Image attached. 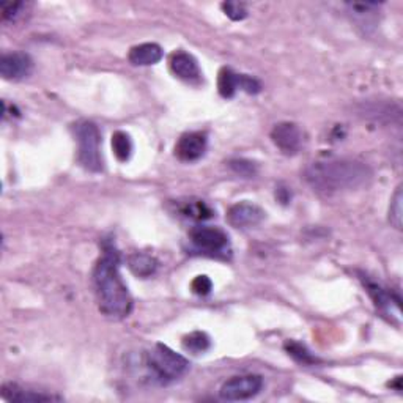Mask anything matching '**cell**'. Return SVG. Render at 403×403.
I'll return each instance as SVG.
<instances>
[{
	"instance_id": "cell-1",
	"label": "cell",
	"mask_w": 403,
	"mask_h": 403,
	"mask_svg": "<svg viewBox=\"0 0 403 403\" xmlns=\"http://www.w3.org/2000/svg\"><path fill=\"white\" fill-rule=\"evenodd\" d=\"M93 283L98 308L103 315L112 320L128 317L132 310V298L120 274V257L109 246L104 249L93 271Z\"/></svg>"
},
{
	"instance_id": "cell-2",
	"label": "cell",
	"mask_w": 403,
	"mask_h": 403,
	"mask_svg": "<svg viewBox=\"0 0 403 403\" xmlns=\"http://www.w3.org/2000/svg\"><path fill=\"white\" fill-rule=\"evenodd\" d=\"M304 178L315 191L335 194L362 188L370 182L372 170L356 159H328L310 164Z\"/></svg>"
},
{
	"instance_id": "cell-3",
	"label": "cell",
	"mask_w": 403,
	"mask_h": 403,
	"mask_svg": "<svg viewBox=\"0 0 403 403\" xmlns=\"http://www.w3.org/2000/svg\"><path fill=\"white\" fill-rule=\"evenodd\" d=\"M145 365L153 382L167 384L182 378L189 369V362L174 350L158 343L152 352L147 353Z\"/></svg>"
},
{
	"instance_id": "cell-4",
	"label": "cell",
	"mask_w": 403,
	"mask_h": 403,
	"mask_svg": "<svg viewBox=\"0 0 403 403\" xmlns=\"http://www.w3.org/2000/svg\"><path fill=\"white\" fill-rule=\"evenodd\" d=\"M74 137L78 142V159L80 166L90 172L103 170L101 134L93 122H79L74 125Z\"/></svg>"
},
{
	"instance_id": "cell-5",
	"label": "cell",
	"mask_w": 403,
	"mask_h": 403,
	"mask_svg": "<svg viewBox=\"0 0 403 403\" xmlns=\"http://www.w3.org/2000/svg\"><path fill=\"white\" fill-rule=\"evenodd\" d=\"M263 378L260 375H240L227 380L222 384L219 395L222 400L229 402H241L249 400L262 391Z\"/></svg>"
},
{
	"instance_id": "cell-6",
	"label": "cell",
	"mask_w": 403,
	"mask_h": 403,
	"mask_svg": "<svg viewBox=\"0 0 403 403\" xmlns=\"http://www.w3.org/2000/svg\"><path fill=\"white\" fill-rule=\"evenodd\" d=\"M189 238L196 248L210 256H218L224 253L229 246V236L222 229L218 227H208V226H199L191 230Z\"/></svg>"
},
{
	"instance_id": "cell-7",
	"label": "cell",
	"mask_w": 403,
	"mask_h": 403,
	"mask_svg": "<svg viewBox=\"0 0 403 403\" xmlns=\"http://www.w3.org/2000/svg\"><path fill=\"white\" fill-rule=\"evenodd\" d=\"M33 71V61L24 52H10L0 58V74L6 80H21L31 76Z\"/></svg>"
},
{
	"instance_id": "cell-8",
	"label": "cell",
	"mask_w": 403,
	"mask_h": 403,
	"mask_svg": "<svg viewBox=\"0 0 403 403\" xmlns=\"http://www.w3.org/2000/svg\"><path fill=\"white\" fill-rule=\"evenodd\" d=\"M271 139L274 145L286 155L298 153L303 145V132L300 126L290 122L276 125L271 131Z\"/></svg>"
},
{
	"instance_id": "cell-9",
	"label": "cell",
	"mask_w": 403,
	"mask_h": 403,
	"mask_svg": "<svg viewBox=\"0 0 403 403\" xmlns=\"http://www.w3.org/2000/svg\"><path fill=\"white\" fill-rule=\"evenodd\" d=\"M263 219L265 211L260 206L249 204V202H241V204L234 205L227 213V221L230 226L238 229L258 226Z\"/></svg>"
},
{
	"instance_id": "cell-10",
	"label": "cell",
	"mask_w": 403,
	"mask_h": 403,
	"mask_svg": "<svg viewBox=\"0 0 403 403\" xmlns=\"http://www.w3.org/2000/svg\"><path fill=\"white\" fill-rule=\"evenodd\" d=\"M206 136L202 132H188L180 137L175 145V155L178 159L191 162L197 161L206 150Z\"/></svg>"
},
{
	"instance_id": "cell-11",
	"label": "cell",
	"mask_w": 403,
	"mask_h": 403,
	"mask_svg": "<svg viewBox=\"0 0 403 403\" xmlns=\"http://www.w3.org/2000/svg\"><path fill=\"white\" fill-rule=\"evenodd\" d=\"M170 70L177 78H180L189 84H199L202 79V73L199 63L188 52L178 51L170 57Z\"/></svg>"
},
{
	"instance_id": "cell-12",
	"label": "cell",
	"mask_w": 403,
	"mask_h": 403,
	"mask_svg": "<svg viewBox=\"0 0 403 403\" xmlns=\"http://www.w3.org/2000/svg\"><path fill=\"white\" fill-rule=\"evenodd\" d=\"M365 288H367L369 295L372 296L373 303L378 309H382L383 312H386L387 315H395L397 318H400V308H399V300H394L392 295L384 290L383 287H380L378 283L370 282L369 279L364 282Z\"/></svg>"
},
{
	"instance_id": "cell-13",
	"label": "cell",
	"mask_w": 403,
	"mask_h": 403,
	"mask_svg": "<svg viewBox=\"0 0 403 403\" xmlns=\"http://www.w3.org/2000/svg\"><path fill=\"white\" fill-rule=\"evenodd\" d=\"M130 62L137 66H150L158 63L162 58V49L156 43H144L139 46H134L130 51Z\"/></svg>"
},
{
	"instance_id": "cell-14",
	"label": "cell",
	"mask_w": 403,
	"mask_h": 403,
	"mask_svg": "<svg viewBox=\"0 0 403 403\" xmlns=\"http://www.w3.org/2000/svg\"><path fill=\"white\" fill-rule=\"evenodd\" d=\"M2 397L9 402H49L56 397L48 394H41L31 389H24L14 383H6L2 386Z\"/></svg>"
},
{
	"instance_id": "cell-15",
	"label": "cell",
	"mask_w": 403,
	"mask_h": 403,
	"mask_svg": "<svg viewBox=\"0 0 403 403\" xmlns=\"http://www.w3.org/2000/svg\"><path fill=\"white\" fill-rule=\"evenodd\" d=\"M130 270L139 276V278H150L158 270V260H156L150 253L145 252H136L132 253L128 260Z\"/></svg>"
},
{
	"instance_id": "cell-16",
	"label": "cell",
	"mask_w": 403,
	"mask_h": 403,
	"mask_svg": "<svg viewBox=\"0 0 403 403\" xmlns=\"http://www.w3.org/2000/svg\"><path fill=\"white\" fill-rule=\"evenodd\" d=\"M180 213L184 218H189L194 221H205L213 218L214 211L208 206L204 200H188L184 202L180 208Z\"/></svg>"
},
{
	"instance_id": "cell-17",
	"label": "cell",
	"mask_w": 403,
	"mask_h": 403,
	"mask_svg": "<svg viewBox=\"0 0 403 403\" xmlns=\"http://www.w3.org/2000/svg\"><path fill=\"white\" fill-rule=\"evenodd\" d=\"M218 88L221 96H224V98H232L238 88H240V74L230 68H222L219 71Z\"/></svg>"
},
{
	"instance_id": "cell-18",
	"label": "cell",
	"mask_w": 403,
	"mask_h": 403,
	"mask_svg": "<svg viewBox=\"0 0 403 403\" xmlns=\"http://www.w3.org/2000/svg\"><path fill=\"white\" fill-rule=\"evenodd\" d=\"M112 148H114V155L118 161H128L132 155V142L130 136L123 131H117L112 136Z\"/></svg>"
},
{
	"instance_id": "cell-19",
	"label": "cell",
	"mask_w": 403,
	"mask_h": 403,
	"mask_svg": "<svg viewBox=\"0 0 403 403\" xmlns=\"http://www.w3.org/2000/svg\"><path fill=\"white\" fill-rule=\"evenodd\" d=\"M211 345V340L210 337L205 333L202 331H194L189 335H186L183 339V347L184 350H188L191 353H205L208 348Z\"/></svg>"
},
{
	"instance_id": "cell-20",
	"label": "cell",
	"mask_w": 403,
	"mask_h": 403,
	"mask_svg": "<svg viewBox=\"0 0 403 403\" xmlns=\"http://www.w3.org/2000/svg\"><path fill=\"white\" fill-rule=\"evenodd\" d=\"M286 350H287V353L293 357L295 361L298 362H301L304 365H312V364H315L318 362V360L315 356H313L308 348H305L303 343H298L295 340H288L286 343Z\"/></svg>"
},
{
	"instance_id": "cell-21",
	"label": "cell",
	"mask_w": 403,
	"mask_h": 403,
	"mask_svg": "<svg viewBox=\"0 0 403 403\" xmlns=\"http://www.w3.org/2000/svg\"><path fill=\"white\" fill-rule=\"evenodd\" d=\"M402 218H403V194H402V186H399L395 191L391 208H389V221L395 229H402Z\"/></svg>"
},
{
	"instance_id": "cell-22",
	"label": "cell",
	"mask_w": 403,
	"mask_h": 403,
	"mask_svg": "<svg viewBox=\"0 0 403 403\" xmlns=\"http://www.w3.org/2000/svg\"><path fill=\"white\" fill-rule=\"evenodd\" d=\"M229 167L232 169L236 175L244 178H252L257 175V164L248 159H232L229 162Z\"/></svg>"
},
{
	"instance_id": "cell-23",
	"label": "cell",
	"mask_w": 403,
	"mask_h": 403,
	"mask_svg": "<svg viewBox=\"0 0 403 403\" xmlns=\"http://www.w3.org/2000/svg\"><path fill=\"white\" fill-rule=\"evenodd\" d=\"M221 6L224 13L232 21H243L244 18H248V9L241 2H224Z\"/></svg>"
},
{
	"instance_id": "cell-24",
	"label": "cell",
	"mask_w": 403,
	"mask_h": 403,
	"mask_svg": "<svg viewBox=\"0 0 403 403\" xmlns=\"http://www.w3.org/2000/svg\"><path fill=\"white\" fill-rule=\"evenodd\" d=\"M22 9H26V4H22V2H2L0 4V11H2L4 21H14L21 14Z\"/></svg>"
},
{
	"instance_id": "cell-25",
	"label": "cell",
	"mask_w": 403,
	"mask_h": 403,
	"mask_svg": "<svg viewBox=\"0 0 403 403\" xmlns=\"http://www.w3.org/2000/svg\"><path fill=\"white\" fill-rule=\"evenodd\" d=\"M191 288H192V292L196 293V295L205 296V295H208V293L211 292L213 283H211L210 279L206 278V276H197V278L192 281Z\"/></svg>"
},
{
	"instance_id": "cell-26",
	"label": "cell",
	"mask_w": 403,
	"mask_h": 403,
	"mask_svg": "<svg viewBox=\"0 0 403 403\" xmlns=\"http://www.w3.org/2000/svg\"><path fill=\"white\" fill-rule=\"evenodd\" d=\"M240 88L246 93L256 95L262 90V84L256 78L248 76V74H240Z\"/></svg>"
},
{
	"instance_id": "cell-27",
	"label": "cell",
	"mask_w": 403,
	"mask_h": 403,
	"mask_svg": "<svg viewBox=\"0 0 403 403\" xmlns=\"http://www.w3.org/2000/svg\"><path fill=\"white\" fill-rule=\"evenodd\" d=\"M276 197H278L282 204H287V202L290 200V192L287 189L279 188L278 191H276Z\"/></svg>"
}]
</instances>
